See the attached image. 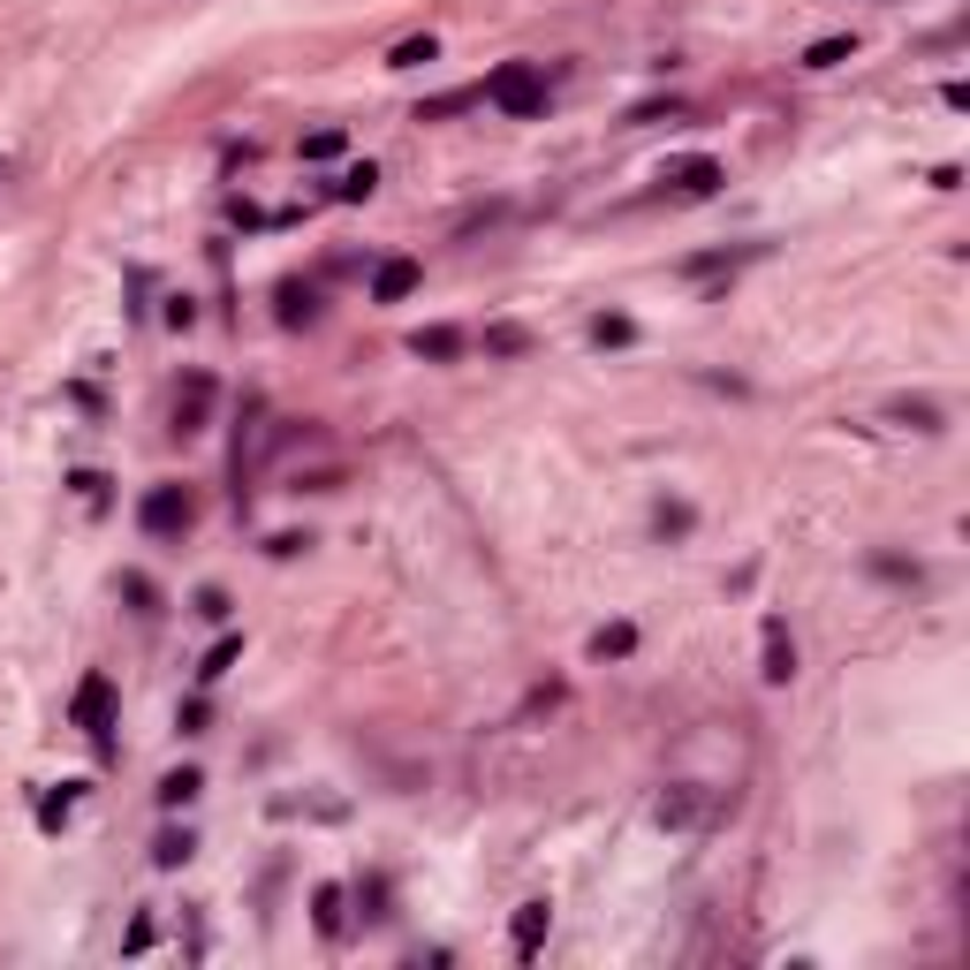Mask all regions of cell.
<instances>
[{
  "instance_id": "obj_11",
  "label": "cell",
  "mask_w": 970,
  "mask_h": 970,
  "mask_svg": "<svg viewBox=\"0 0 970 970\" xmlns=\"http://www.w3.org/2000/svg\"><path fill=\"white\" fill-rule=\"evenodd\" d=\"M887 417H895V425H910V433H941V410H933L925 395H895V402H887Z\"/></svg>"
},
{
  "instance_id": "obj_29",
  "label": "cell",
  "mask_w": 970,
  "mask_h": 970,
  "mask_svg": "<svg viewBox=\"0 0 970 970\" xmlns=\"http://www.w3.org/2000/svg\"><path fill=\"white\" fill-rule=\"evenodd\" d=\"M0 182H8V160H0Z\"/></svg>"
},
{
  "instance_id": "obj_14",
  "label": "cell",
  "mask_w": 970,
  "mask_h": 970,
  "mask_svg": "<svg viewBox=\"0 0 970 970\" xmlns=\"http://www.w3.org/2000/svg\"><path fill=\"white\" fill-rule=\"evenodd\" d=\"M463 107H485L478 84H471V92H440V99H425V107H417V122H448V114H463Z\"/></svg>"
},
{
  "instance_id": "obj_8",
  "label": "cell",
  "mask_w": 970,
  "mask_h": 970,
  "mask_svg": "<svg viewBox=\"0 0 970 970\" xmlns=\"http://www.w3.org/2000/svg\"><path fill=\"white\" fill-rule=\"evenodd\" d=\"M546 918H554L546 902H523V910H516V933H508V948H516V963H531V956L546 948Z\"/></svg>"
},
{
  "instance_id": "obj_9",
  "label": "cell",
  "mask_w": 970,
  "mask_h": 970,
  "mask_svg": "<svg viewBox=\"0 0 970 970\" xmlns=\"http://www.w3.org/2000/svg\"><path fill=\"white\" fill-rule=\"evenodd\" d=\"M417 289V258H387L379 274H372V304H402Z\"/></svg>"
},
{
  "instance_id": "obj_1",
  "label": "cell",
  "mask_w": 970,
  "mask_h": 970,
  "mask_svg": "<svg viewBox=\"0 0 970 970\" xmlns=\"http://www.w3.org/2000/svg\"><path fill=\"white\" fill-rule=\"evenodd\" d=\"M485 107H500L508 122H531V114H546V76L531 69V61H500L493 76L478 84Z\"/></svg>"
},
{
  "instance_id": "obj_19",
  "label": "cell",
  "mask_w": 970,
  "mask_h": 970,
  "mask_svg": "<svg viewBox=\"0 0 970 970\" xmlns=\"http://www.w3.org/2000/svg\"><path fill=\"white\" fill-rule=\"evenodd\" d=\"M312 918H319L326 941H341V887H319V895H312Z\"/></svg>"
},
{
  "instance_id": "obj_13",
  "label": "cell",
  "mask_w": 970,
  "mask_h": 970,
  "mask_svg": "<svg viewBox=\"0 0 970 970\" xmlns=\"http://www.w3.org/2000/svg\"><path fill=\"white\" fill-rule=\"evenodd\" d=\"M638 652V622H607V630H592V659H630Z\"/></svg>"
},
{
  "instance_id": "obj_25",
  "label": "cell",
  "mask_w": 970,
  "mask_h": 970,
  "mask_svg": "<svg viewBox=\"0 0 970 970\" xmlns=\"http://www.w3.org/2000/svg\"><path fill=\"white\" fill-rule=\"evenodd\" d=\"M153 857H160L167 872H174V864H182V857H190V834H174V826H167V834H160V849H153Z\"/></svg>"
},
{
  "instance_id": "obj_2",
  "label": "cell",
  "mask_w": 970,
  "mask_h": 970,
  "mask_svg": "<svg viewBox=\"0 0 970 970\" xmlns=\"http://www.w3.org/2000/svg\"><path fill=\"white\" fill-rule=\"evenodd\" d=\"M69 713H76V728H84V736H92L99 751L114 743V682H107V675H84V682H76V705H69Z\"/></svg>"
},
{
  "instance_id": "obj_5",
  "label": "cell",
  "mask_w": 970,
  "mask_h": 970,
  "mask_svg": "<svg viewBox=\"0 0 970 970\" xmlns=\"http://www.w3.org/2000/svg\"><path fill=\"white\" fill-rule=\"evenodd\" d=\"M759 675H766V682H789V675H797V638H789L781 615L759 622Z\"/></svg>"
},
{
  "instance_id": "obj_27",
  "label": "cell",
  "mask_w": 970,
  "mask_h": 970,
  "mask_svg": "<svg viewBox=\"0 0 970 970\" xmlns=\"http://www.w3.org/2000/svg\"><path fill=\"white\" fill-rule=\"evenodd\" d=\"M197 615H205V622H228V592L205 584V592H197Z\"/></svg>"
},
{
  "instance_id": "obj_16",
  "label": "cell",
  "mask_w": 970,
  "mask_h": 970,
  "mask_svg": "<svg viewBox=\"0 0 970 970\" xmlns=\"http://www.w3.org/2000/svg\"><path fill=\"white\" fill-rule=\"evenodd\" d=\"M690 523H698V516H690L682 500H659V508H652V531H659V538H690Z\"/></svg>"
},
{
  "instance_id": "obj_28",
  "label": "cell",
  "mask_w": 970,
  "mask_h": 970,
  "mask_svg": "<svg viewBox=\"0 0 970 970\" xmlns=\"http://www.w3.org/2000/svg\"><path fill=\"white\" fill-rule=\"evenodd\" d=\"M341 153V130H319V137H304V160H334Z\"/></svg>"
},
{
  "instance_id": "obj_20",
  "label": "cell",
  "mask_w": 970,
  "mask_h": 970,
  "mask_svg": "<svg viewBox=\"0 0 970 970\" xmlns=\"http://www.w3.org/2000/svg\"><path fill=\"white\" fill-rule=\"evenodd\" d=\"M425 61H440V46H433V38H402V46L387 53V69H425Z\"/></svg>"
},
{
  "instance_id": "obj_4",
  "label": "cell",
  "mask_w": 970,
  "mask_h": 970,
  "mask_svg": "<svg viewBox=\"0 0 970 970\" xmlns=\"http://www.w3.org/2000/svg\"><path fill=\"white\" fill-rule=\"evenodd\" d=\"M705 819H720V797L698 789V781H675V789L659 797V826H675V834H690V826H705Z\"/></svg>"
},
{
  "instance_id": "obj_15",
  "label": "cell",
  "mask_w": 970,
  "mask_h": 970,
  "mask_svg": "<svg viewBox=\"0 0 970 970\" xmlns=\"http://www.w3.org/2000/svg\"><path fill=\"white\" fill-rule=\"evenodd\" d=\"M849 53H857V38H841V31H834V38H811L804 69H834V61H849Z\"/></svg>"
},
{
  "instance_id": "obj_26",
  "label": "cell",
  "mask_w": 970,
  "mask_h": 970,
  "mask_svg": "<svg viewBox=\"0 0 970 970\" xmlns=\"http://www.w3.org/2000/svg\"><path fill=\"white\" fill-rule=\"evenodd\" d=\"M122 592H130V599H137V615H153V599H160V592H153V577H137V569H130V577H122Z\"/></svg>"
},
{
  "instance_id": "obj_6",
  "label": "cell",
  "mask_w": 970,
  "mask_h": 970,
  "mask_svg": "<svg viewBox=\"0 0 970 970\" xmlns=\"http://www.w3.org/2000/svg\"><path fill=\"white\" fill-rule=\"evenodd\" d=\"M205 417H213V379H205V372H190V379L174 387V433L190 440V433H205Z\"/></svg>"
},
{
  "instance_id": "obj_18",
  "label": "cell",
  "mask_w": 970,
  "mask_h": 970,
  "mask_svg": "<svg viewBox=\"0 0 970 970\" xmlns=\"http://www.w3.org/2000/svg\"><path fill=\"white\" fill-rule=\"evenodd\" d=\"M592 341H599V349H622V341H638V326L622 319V312H599V319H592Z\"/></svg>"
},
{
  "instance_id": "obj_21",
  "label": "cell",
  "mask_w": 970,
  "mask_h": 970,
  "mask_svg": "<svg viewBox=\"0 0 970 970\" xmlns=\"http://www.w3.org/2000/svg\"><path fill=\"white\" fill-rule=\"evenodd\" d=\"M743 258H751V251H713V258H690L682 274H690V281H713V274H736Z\"/></svg>"
},
{
  "instance_id": "obj_3",
  "label": "cell",
  "mask_w": 970,
  "mask_h": 970,
  "mask_svg": "<svg viewBox=\"0 0 970 970\" xmlns=\"http://www.w3.org/2000/svg\"><path fill=\"white\" fill-rule=\"evenodd\" d=\"M137 523H145L153 538H182V531H190V493H182V485H153V493L137 500Z\"/></svg>"
},
{
  "instance_id": "obj_12",
  "label": "cell",
  "mask_w": 970,
  "mask_h": 970,
  "mask_svg": "<svg viewBox=\"0 0 970 970\" xmlns=\"http://www.w3.org/2000/svg\"><path fill=\"white\" fill-rule=\"evenodd\" d=\"M312 319H319V289L281 281V326H312Z\"/></svg>"
},
{
  "instance_id": "obj_10",
  "label": "cell",
  "mask_w": 970,
  "mask_h": 970,
  "mask_svg": "<svg viewBox=\"0 0 970 970\" xmlns=\"http://www.w3.org/2000/svg\"><path fill=\"white\" fill-rule=\"evenodd\" d=\"M410 349H417L425 364H456V356H463V326H417Z\"/></svg>"
},
{
  "instance_id": "obj_7",
  "label": "cell",
  "mask_w": 970,
  "mask_h": 970,
  "mask_svg": "<svg viewBox=\"0 0 970 970\" xmlns=\"http://www.w3.org/2000/svg\"><path fill=\"white\" fill-rule=\"evenodd\" d=\"M720 182H728V174H720V160H705V153L667 167V190H675V197H713Z\"/></svg>"
},
{
  "instance_id": "obj_17",
  "label": "cell",
  "mask_w": 970,
  "mask_h": 970,
  "mask_svg": "<svg viewBox=\"0 0 970 970\" xmlns=\"http://www.w3.org/2000/svg\"><path fill=\"white\" fill-rule=\"evenodd\" d=\"M372 190H379V167H372V160H364V167H349V174L334 182V197H349V205H364Z\"/></svg>"
},
{
  "instance_id": "obj_23",
  "label": "cell",
  "mask_w": 970,
  "mask_h": 970,
  "mask_svg": "<svg viewBox=\"0 0 970 970\" xmlns=\"http://www.w3.org/2000/svg\"><path fill=\"white\" fill-rule=\"evenodd\" d=\"M197 789H205V781H197V774L182 766V774H167V781H160V804H167V811H182L190 797H197Z\"/></svg>"
},
{
  "instance_id": "obj_24",
  "label": "cell",
  "mask_w": 970,
  "mask_h": 970,
  "mask_svg": "<svg viewBox=\"0 0 970 970\" xmlns=\"http://www.w3.org/2000/svg\"><path fill=\"white\" fill-rule=\"evenodd\" d=\"M235 652H243V645H235V638H220V645L205 652V667H197V682H220V675L235 667Z\"/></svg>"
},
{
  "instance_id": "obj_22",
  "label": "cell",
  "mask_w": 970,
  "mask_h": 970,
  "mask_svg": "<svg viewBox=\"0 0 970 970\" xmlns=\"http://www.w3.org/2000/svg\"><path fill=\"white\" fill-rule=\"evenodd\" d=\"M485 349H493V356H523V349H531V334H523V326H485Z\"/></svg>"
}]
</instances>
